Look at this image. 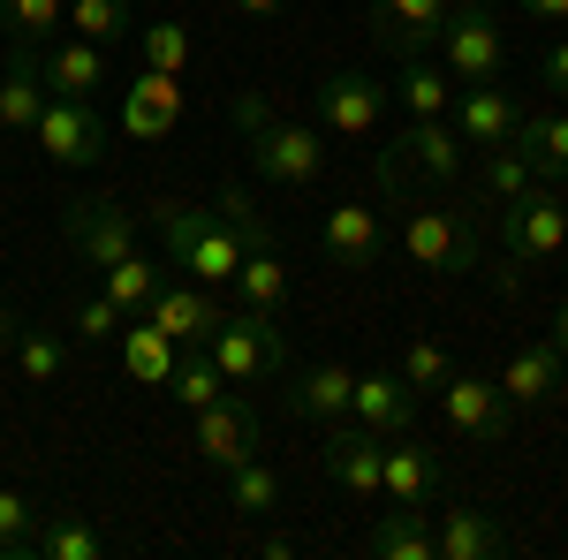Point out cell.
<instances>
[{
	"instance_id": "cell-1",
	"label": "cell",
	"mask_w": 568,
	"mask_h": 560,
	"mask_svg": "<svg viewBox=\"0 0 568 560\" xmlns=\"http://www.w3.org/2000/svg\"><path fill=\"white\" fill-rule=\"evenodd\" d=\"M152 227H160V243H168V265H182V281H205V288H227L235 265L251 258L258 243H273V227L251 213L243 182H220L213 205L152 197Z\"/></svg>"
},
{
	"instance_id": "cell-2",
	"label": "cell",
	"mask_w": 568,
	"mask_h": 560,
	"mask_svg": "<svg viewBox=\"0 0 568 560\" xmlns=\"http://www.w3.org/2000/svg\"><path fill=\"white\" fill-rule=\"evenodd\" d=\"M213 364L227 371V387H258V379H281L288 371V334H281V318L273 310H227L213 326Z\"/></svg>"
},
{
	"instance_id": "cell-3",
	"label": "cell",
	"mask_w": 568,
	"mask_h": 560,
	"mask_svg": "<svg viewBox=\"0 0 568 560\" xmlns=\"http://www.w3.org/2000/svg\"><path fill=\"white\" fill-rule=\"evenodd\" d=\"M417 182H433V190H455L463 182V136L447 130V122H409L379 152V190L387 197H409Z\"/></svg>"
},
{
	"instance_id": "cell-4",
	"label": "cell",
	"mask_w": 568,
	"mask_h": 560,
	"mask_svg": "<svg viewBox=\"0 0 568 560\" xmlns=\"http://www.w3.org/2000/svg\"><path fill=\"white\" fill-rule=\"evenodd\" d=\"M402 251L425 265V273H478L485 258V227L470 205H417V213L402 220Z\"/></svg>"
},
{
	"instance_id": "cell-5",
	"label": "cell",
	"mask_w": 568,
	"mask_h": 560,
	"mask_svg": "<svg viewBox=\"0 0 568 560\" xmlns=\"http://www.w3.org/2000/svg\"><path fill=\"white\" fill-rule=\"evenodd\" d=\"M500 61H508V45H500L493 8L455 0V8H447V23H439V69H447L455 84H493V77H500Z\"/></svg>"
},
{
	"instance_id": "cell-6",
	"label": "cell",
	"mask_w": 568,
	"mask_h": 560,
	"mask_svg": "<svg viewBox=\"0 0 568 560\" xmlns=\"http://www.w3.org/2000/svg\"><path fill=\"white\" fill-rule=\"evenodd\" d=\"M561 243H568V205L546 182H530L524 197L500 205V251H508V265H546V258H561Z\"/></svg>"
},
{
	"instance_id": "cell-7",
	"label": "cell",
	"mask_w": 568,
	"mask_h": 560,
	"mask_svg": "<svg viewBox=\"0 0 568 560\" xmlns=\"http://www.w3.org/2000/svg\"><path fill=\"white\" fill-rule=\"evenodd\" d=\"M39 152L53 167H99L106 160V114H99V99H53L45 91V114H39Z\"/></svg>"
},
{
	"instance_id": "cell-8",
	"label": "cell",
	"mask_w": 568,
	"mask_h": 560,
	"mask_svg": "<svg viewBox=\"0 0 568 560\" xmlns=\"http://www.w3.org/2000/svg\"><path fill=\"white\" fill-rule=\"evenodd\" d=\"M61 243L77 251L84 265H122L136 251V220L122 213V197H77L69 213H61Z\"/></svg>"
},
{
	"instance_id": "cell-9",
	"label": "cell",
	"mask_w": 568,
	"mask_h": 560,
	"mask_svg": "<svg viewBox=\"0 0 568 560\" xmlns=\"http://www.w3.org/2000/svg\"><path fill=\"white\" fill-rule=\"evenodd\" d=\"M243 144H251V167L265 174V182H281V190H304V182H318V167H326V152H318V136L304 130V122H251L243 130Z\"/></svg>"
},
{
	"instance_id": "cell-10",
	"label": "cell",
	"mask_w": 568,
	"mask_h": 560,
	"mask_svg": "<svg viewBox=\"0 0 568 560\" xmlns=\"http://www.w3.org/2000/svg\"><path fill=\"white\" fill-rule=\"evenodd\" d=\"M439 417L463 431V439H478V447H500V439H508V425H516V401L500 394V379L447 371V387H439Z\"/></svg>"
},
{
	"instance_id": "cell-11",
	"label": "cell",
	"mask_w": 568,
	"mask_h": 560,
	"mask_svg": "<svg viewBox=\"0 0 568 560\" xmlns=\"http://www.w3.org/2000/svg\"><path fill=\"white\" fill-rule=\"evenodd\" d=\"M318 462L326 477L356 492V500H379V462H387V439L372 425H356V417H334V425H318Z\"/></svg>"
},
{
	"instance_id": "cell-12",
	"label": "cell",
	"mask_w": 568,
	"mask_h": 560,
	"mask_svg": "<svg viewBox=\"0 0 568 560\" xmlns=\"http://www.w3.org/2000/svg\"><path fill=\"white\" fill-rule=\"evenodd\" d=\"M136 318H152L175 348H190V342H213V326L227 318V303H220V288H205V281H160V296L144 303Z\"/></svg>"
},
{
	"instance_id": "cell-13",
	"label": "cell",
	"mask_w": 568,
	"mask_h": 560,
	"mask_svg": "<svg viewBox=\"0 0 568 560\" xmlns=\"http://www.w3.org/2000/svg\"><path fill=\"white\" fill-rule=\"evenodd\" d=\"M311 114H318L334 136H364L379 114H387V84H372L364 69H334V77L311 84Z\"/></svg>"
},
{
	"instance_id": "cell-14",
	"label": "cell",
	"mask_w": 568,
	"mask_h": 560,
	"mask_svg": "<svg viewBox=\"0 0 568 560\" xmlns=\"http://www.w3.org/2000/svg\"><path fill=\"white\" fill-rule=\"evenodd\" d=\"M197 455L213 462V470H235V462H251L258 455V409L243 401V394H220L197 409Z\"/></svg>"
},
{
	"instance_id": "cell-15",
	"label": "cell",
	"mask_w": 568,
	"mask_h": 560,
	"mask_svg": "<svg viewBox=\"0 0 568 560\" xmlns=\"http://www.w3.org/2000/svg\"><path fill=\"white\" fill-rule=\"evenodd\" d=\"M516 122H524V106L500 91V77L493 84H455V106H447V130L463 136V144H508L516 136Z\"/></svg>"
},
{
	"instance_id": "cell-16",
	"label": "cell",
	"mask_w": 568,
	"mask_h": 560,
	"mask_svg": "<svg viewBox=\"0 0 568 560\" xmlns=\"http://www.w3.org/2000/svg\"><path fill=\"white\" fill-rule=\"evenodd\" d=\"M433 492H439V455L417 431H394L387 462H379V500H394V508H433Z\"/></svg>"
},
{
	"instance_id": "cell-17",
	"label": "cell",
	"mask_w": 568,
	"mask_h": 560,
	"mask_svg": "<svg viewBox=\"0 0 568 560\" xmlns=\"http://www.w3.org/2000/svg\"><path fill=\"white\" fill-rule=\"evenodd\" d=\"M455 0H372V39L387 45L394 61L409 53H433L439 45V23H447Z\"/></svg>"
},
{
	"instance_id": "cell-18",
	"label": "cell",
	"mask_w": 568,
	"mask_h": 560,
	"mask_svg": "<svg viewBox=\"0 0 568 560\" xmlns=\"http://www.w3.org/2000/svg\"><path fill=\"white\" fill-rule=\"evenodd\" d=\"M175 122H182V77H168V69H144L136 84H122V136H136V144H160Z\"/></svg>"
},
{
	"instance_id": "cell-19",
	"label": "cell",
	"mask_w": 568,
	"mask_h": 560,
	"mask_svg": "<svg viewBox=\"0 0 568 560\" xmlns=\"http://www.w3.org/2000/svg\"><path fill=\"white\" fill-rule=\"evenodd\" d=\"M417 401H425V394L409 387L402 371H364L356 394H349V417L372 425L379 439H394V431H417Z\"/></svg>"
},
{
	"instance_id": "cell-20",
	"label": "cell",
	"mask_w": 568,
	"mask_h": 560,
	"mask_svg": "<svg viewBox=\"0 0 568 560\" xmlns=\"http://www.w3.org/2000/svg\"><path fill=\"white\" fill-rule=\"evenodd\" d=\"M45 114V77H39V45L8 39V61H0V130L31 136Z\"/></svg>"
},
{
	"instance_id": "cell-21",
	"label": "cell",
	"mask_w": 568,
	"mask_h": 560,
	"mask_svg": "<svg viewBox=\"0 0 568 560\" xmlns=\"http://www.w3.org/2000/svg\"><path fill=\"white\" fill-rule=\"evenodd\" d=\"M39 77H45L53 99H99L106 91V45L53 39V45H39Z\"/></svg>"
},
{
	"instance_id": "cell-22",
	"label": "cell",
	"mask_w": 568,
	"mask_h": 560,
	"mask_svg": "<svg viewBox=\"0 0 568 560\" xmlns=\"http://www.w3.org/2000/svg\"><path fill=\"white\" fill-rule=\"evenodd\" d=\"M318 251H326L334 265H379L387 227H379V213H372V205H334V213H326V227H318Z\"/></svg>"
},
{
	"instance_id": "cell-23",
	"label": "cell",
	"mask_w": 568,
	"mask_h": 560,
	"mask_svg": "<svg viewBox=\"0 0 568 560\" xmlns=\"http://www.w3.org/2000/svg\"><path fill=\"white\" fill-rule=\"evenodd\" d=\"M106 553H114V538H106L91 516H77V508H45L39 516L31 560H106Z\"/></svg>"
},
{
	"instance_id": "cell-24",
	"label": "cell",
	"mask_w": 568,
	"mask_h": 560,
	"mask_svg": "<svg viewBox=\"0 0 568 560\" xmlns=\"http://www.w3.org/2000/svg\"><path fill=\"white\" fill-rule=\"evenodd\" d=\"M568 387V356L554 342H524L516 356H508V371H500V394L524 409V401H554V394Z\"/></svg>"
},
{
	"instance_id": "cell-25",
	"label": "cell",
	"mask_w": 568,
	"mask_h": 560,
	"mask_svg": "<svg viewBox=\"0 0 568 560\" xmlns=\"http://www.w3.org/2000/svg\"><path fill=\"white\" fill-rule=\"evenodd\" d=\"M433 546L439 560H493L508 538H500V522L485 516V508H470V500H455V508H439L433 522Z\"/></svg>"
},
{
	"instance_id": "cell-26",
	"label": "cell",
	"mask_w": 568,
	"mask_h": 560,
	"mask_svg": "<svg viewBox=\"0 0 568 560\" xmlns=\"http://www.w3.org/2000/svg\"><path fill=\"white\" fill-rule=\"evenodd\" d=\"M349 394H356V371H342V364H304L288 379V409L311 417V425H334V417H349Z\"/></svg>"
},
{
	"instance_id": "cell-27",
	"label": "cell",
	"mask_w": 568,
	"mask_h": 560,
	"mask_svg": "<svg viewBox=\"0 0 568 560\" xmlns=\"http://www.w3.org/2000/svg\"><path fill=\"white\" fill-rule=\"evenodd\" d=\"M364 553H372V560H439L425 508H394V500H387V516L364 530Z\"/></svg>"
},
{
	"instance_id": "cell-28",
	"label": "cell",
	"mask_w": 568,
	"mask_h": 560,
	"mask_svg": "<svg viewBox=\"0 0 568 560\" xmlns=\"http://www.w3.org/2000/svg\"><path fill=\"white\" fill-rule=\"evenodd\" d=\"M394 99L409 106V122H447V106H455V77L439 69L433 53H409V61H402V84H394Z\"/></svg>"
},
{
	"instance_id": "cell-29",
	"label": "cell",
	"mask_w": 568,
	"mask_h": 560,
	"mask_svg": "<svg viewBox=\"0 0 568 560\" xmlns=\"http://www.w3.org/2000/svg\"><path fill=\"white\" fill-rule=\"evenodd\" d=\"M508 144L530 160L538 182H568V114H524Z\"/></svg>"
},
{
	"instance_id": "cell-30",
	"label": "cell",
	"mask_w": 568,
	"mask_h": 560,
	"mask_svg": "<svg viewBox=\"0 0 568 560\" xmlns=\"http://www.w3.org/2000/svg\"><path fill=\"white\" fill-rule=\"evenodd\" d=\"M227 288H235L243 310H273V318H281V310H288V265H281L273 243H258L251 258L235 265V281H227Z\"/></svg>"
},
{
	"instance_id": "cell-31",
	"label": "cell",
	"mask_w": 568,
	"mask_h": 560,
	"mask_svg": "<svg viewBox=\"0 0 568 560\" xmlns=\"http://www.w3.org/2000/svg\"><path fill=\"white\" fill-rule=\"evenodd\" d=\"M182 348L152 326V318H122V371H130L136 387H168V371H175Z\"/></svg>"
},
{
	"instance_id": "cell-32",
	"label": "cell",
	"mask_w": 568,
	"mask_h": 560,
	"mask_svg": "<svg viewBox=\"0 0 568 560\" xmlns=\"http://www.w3.org/2000/svg\"><path fill=\"white\" fill-rule=\"evenodd\" d=\"M168 394H175L190 417H197L205 401H220V394H227V371L213 364V348H205V342H190V348L175 356V371H168Z\"/></svg>"
},
{
	"instance_id": "cell-33",
	"label": "cell",
	"mask_w": 568,
	"mask_h": 560,
	"mask_svg": "<svg viewBox=\"0 0 568 560\" xmlns=\"http://www.w3.org/2000/svg\"><path fill=\"white\" fill-rule=\"evenodd\" d=\"M99 281H106V288H99V296L114 303V310H122V318H136V310H144V303L160 296V281H168V273H160V258H144V251H130V258H122V265H106V273H99Z\"/></svg>"
},
{
	"instance_id": "cell-34",
	"label": "cell",
	"mask_w": 568,
	"mask_h": 560,
	"mask_svg": "<svg viewBox=\"0 0 568 560\" xmlns=\"http://www.w3.org/2000/svg\"><path fill=\"white\" fill-rule=\"evenodd\" d=\"M0 31L23 45H53L69 31V0H0Z\"/></svg>"
},
{
	"instance_id": "cell-35",
	"label": "cell",
	"mask_w": 568,
	"mask_h": 560,
	"mask_svg": "<svg viewBox=\"0 0 568 560\" xmlns=\"http://www.w3.org/2000/svg\"><path fill=\"white\" fill-rule=\"evenodd\" d=\"M69 31L91 45H122L136 31V16H130V0H69Z\"/></svg>"
},
{
	"instance_id": "cell-36",
	"label": "cell",
	"mask_w": 568,
	"mask_h": 560,
	"mask_svg": "<svg viewBox=\"0 0 568 560\" xmlns=\"http://www.w3.org/2000/svg\"><path fill=\"white\" fill-rule=\"evenodd\" d=\"M16 371H23V387H53L61 379V334L53 326H16Z\"/></svg>"
},
{
	"instance_id": "cell-37",
	"label": "cell",
	"mask_w": 568,
	"mask_h": 560,
	"mask_svg": "<svg viewBox=\"0 0 568 560\" xmlns=\"http://www.w3.org/2000/svg\"><path fill=\"white\" fill-rule=\"evenodd\" d=\"M39 500L31 492H8L0 485V560H31V538H39Z\"/></svg>"
},
{
	"instance_id": "cell-38",
	"label": "cell",
	"mask_w": 568,
	"mask_h": 560,
	"mask_svg": "<svg viewBox=\"0 0 568 560\" xmlns=\"http://www.w3.org/2000/svg\"><path fill=\"white\" fill-rule=\"evenodd\" d=\"M530 182H538V174H530V160L516 152V144H493V152H485V174H478L485 205H508V197H524Z\"/></svg>"
},
{
	"instance_id": "cell-39",
	"label": "cell",
	"mask_w": 568,
	"mask_h": 560,
	"mask_svg": "<svg viewBox=\"0 0 568 560\" xmlns=\"http://www.w3.org/2000/svg\"><path fill=\"white\" fill-rule=\"evenodd\" d=\"M227 508H243V516H273V508H281V477L265 470L258 455L235 462V470H227Z\"/></svg>"
},
{
	"instance_id": "cell-40",
	"label": "cell",
	"mask_w": 568,
	"mask_h": 560,
	"mask_svg": "<svg viewBox=\"0 0 568 560\" xmlns=\"http://www.w3.org/2000/svg\"><path fill=\"white\" fill-rule=\"evenodd\" d=\"M136 45H144V69H168V77L190 69V31L182 23H136Z\"/></svg>"
},
{
	"instance_id": "cell-41",
	"label": "cell",
	"mask_w": 568,
	"mask_h": 560,
	"mask_svg": "<svg viewBox=\"0 0 568 560\" xmlns=\"http://www.w3.org/2000/svg\"><path fill=\"white\" fill-rule=\"evenodd\" d=\"M447 371H455V356H447L439 342H409V356H402V379H409L417 394H439V387H447Z\"/></svg>"
},
{
	"instance_id": "cell-42",
	"label": "cell",
	"mask_w": 568,
	"mask_h": 560,
	"mask_svg": "<svg viewBox=\"0 0 568 560\" xmlns=\"http://www.w3.org/2000/svg\"><path fill=\"white\" fill-rule=\"evenodd\" d=\"M69 326H77V342H114L122 334V310L106 296H84V303H69Z\"/></svg>"
},
{
	"instance_id": "cell-43",
	"label": "cell",
	"mask_w": 568,
	"mask_h": 560,
	"mask_svg": "<svg viewBox=\"0 0 568 560\" xmlns=\"http://www.w3.org/2000/svg\"><path fill=\"white\" fill-rule=\"evenodd\" d=\"M538 84H546V91H561V99H568V39H554L546 53H538Z\"/></svg>"
},
{
	"instance_id": "cell-44",
	"label": "cell",
	"mask_w": 568,
	"mask_h": 560,
	"mask_svg": "<svg viewBox=\"0 0 568 560\" xmlns=\"http://www.w3.org/2000/svg\"><path fill=\"white\" fill-rule=\"evenodd\" d=\"M258 553H265V560H288V553H296V538H288V530H265Z\"/></svg>"
},
{
	"instance_id": "cell-45",
	"label": "cell",
	"mask_w": 568,
	"mask_h": 560,
	"mask_svg": "<svg viewBox=\"0 0 568 560\" xmlns=\"http://www.w3.org/2000/svg\"><path fill=\"white\" fill-rule=\"evenodd\" d=\"M530 16H538V23H568V0H524Z\"/></svg>"
},
{
	"instance_id": "cell-46",
	"label": "cell",
	"mask_w": 568,
	"mask_h": 560,
	"mask_svg": "<svg viewBox=\"0 0 568 560\" xmlns=\"http://www.w3.org/2000/svg\"><path fill=\"white\" fill-rule=\"evenodd\" d=\"M235 8H243V16H258V23H273V16H281L288 0H235Z\"/></svg>"
},
{
	"instance_id": "cell-47",
	"label": "cell",
	"mask_w": 568,
	"mask_h": 560,
	"mask_svg": "<svg viewBox=\"0 0 568 560\" xmlns=\"http://www.w3.org/2000/svg\"><path fill=\"white\" fill-rule=\"evenodd\" d=\"M16 326H23V318H16V310H8V303H0V356H8V348H16Z\"/></svg>"
},
{
	"instance_id": "cell-48",
	"label": "cell",
	"mask_w": 568,
	"mask_h": 560,
	"mask_svg": "<svg viewBox=\"0 0 568 560\" xmlns=\"http://www.w3.org/2000/svg\"><path fill=\"white\" fill-rule=\"evenodd\" d=\"M554 348L568 356V296H561V310H554Z\"/></svg>"
},
{
	"instance_id": "cell-49",
	"label": "cell",
	"mask_w": 568,
	"mask_h": 560,
	"mask_svg": "<svg viewBox=\"0 0 568 560\" xmlns=\"http://www.w3.org/2000/svg\"><path fill=\"white\" fill-rule=\"evenodd\" d=\"M478 8H493V0H478Z\"/></svg>"
}]
</instances>
